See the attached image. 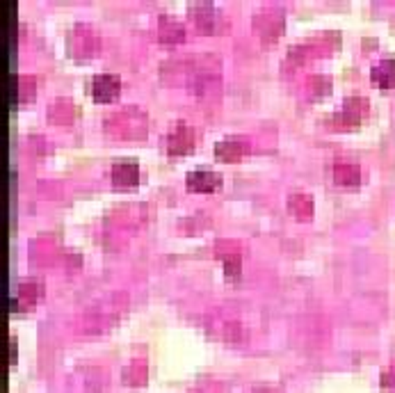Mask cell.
I'll use <instances>...</instances> for the list:
<instances>
[{"instance_id": "1", "label": "cell", "mask_w": 395, "mask_h": 393, "mask_svg": "<svg viewBox=\"0 0 395 393\" xmlns=\"http://www.w3.org/2000/svg\"><path fill=\"white\" fill-rule=\"evenodd\" d=\"M365 112H368V101L352 96V99H345L343 110L334 117V121L338 128H352L365 117Z\"/></svg>"}, {"instance_id": "2", "label": "cell", "mask_w": 395, "mask_h": 393, "mask_svg": "<svg viewBox=\"0 0 395 393\" xmlns=\"http://www.w3.org/2000/svg\"><path fill=\"white\" fill-rule=\"evenodd\" d=\"M190 16L196 25V30L201 35H211V32H218V12H215V5L213 3H194L190 5Z\"/></svg>"}, {"instance_id": "3", "label": "cell", "mask_w": 395, "mask_h": 393, "mask_svg": "<svg viewBox=\"0 0 395 393\" xmlns=\"http://www.w3.org/2000/svg\"><path fill=\"white\" fill-rule=\"evenodd\" d=\"M194 149V130L185 124H178L167 137V151L169 156H187Z\"/></svg>"}, {"instance_id": "4", "label": "cell", "mask_w": 395, "mask_h": 393, "mask_svg": "<svg viewBox=\"0 0 395 393\" xmlns=\"http://www.w3.org/2000/svg\"><path fill=\"white\" fill-rule=\"evenodd\" d=\"M119 92H121V82L112 73H103V76H96L92 80V96L96 103L115 101L119 96Z\"/></svg>"}, {"instance_id": "5", "label": "cell", "mask_w": 395, "mask_h": 393, "mask_svg": "<svg viewBox=\"0 0 395 393\" xmlns=\"http://www.w3.org/2000/svg\"><path fill=\"white\" fill-rule=\"evenodd\" d=\"M249 151V144L244 137H231L222 139V142L215 144V158L222 163H238L240 158Z\"/></svg>"}, {"instance_id": "6", "label": "cell", "mask_w": 395, "mask_h": 393, "mask_svg": "<svg viewBox=\"0 0 395 393\" xmlns=\"http://www.w3.org/2000/svg\"><path fill=\"white\" fill-rule=\"evenodd\" d=\"M73 35L80 37V42L71 44V55H76V58H89V55L99 51V39L89 25H76L73 27Z\"/></svg>"}, {"instance_id": "7", "label": "cell", "mask_w": 395, "mask_h": 393, "mask_svg": "<svg viewBox=\"0 0 395 393\" xmlns=\"http://www.w3.org/2000/svg\"><path fill=\"white\" fill-rule=\"evenodd\" d=\"M187 190L192 192H215L222 185V176L215 172H206V170H196L187 174Z\"/></svg>"}, {"instance_id": "8", "label": "cell", "mask_w": 395, "mask_h": 393, "mask_svg": "<svg viewBox=\"0 0 395 393\" xmlns=\"http://www.w3.org/2000/svg\"><path fill=\"white\" fill-rule=\"evenodd\" d=\"M158 39L167 44V46H176V44H181L185 39V30H183V25L176 21V18L172 16H160V21H158Z\"/></svg>"}, {"instance_id": "9", "label": "cell", "mask_w": 395, "mask_h": 393, "mask_svg": "<svg viewBox=\"0 0 395 393\" xmlns=\"http://www.w3.org/2000/svg\"><path fill=\"white\" fill-rule=\"evenodd\" d=\"M139 181V167L135 163H117L112 167V183L117 188H133Z\"/></svg>"}, {"instance_id": "10", "label": "cell", "mask_w": 395, "mask_h": 393, "mask_svg": "<svg viewBox=\"0 0 395 393\" xmlns=\"http://www.w3.org/2000/svg\"><path fill=\"white\" fill-rule=\"evenodd\" d=\"M370 78L377 87L391 89L395 87V60H382L377 67H372Z\"/></svg>"}, {"instance_id": "11", "label": "cell", "mask_w": 395, "mask_h": 393, "mask_svg": "<svg viewBox=\"0 0 395 393\" xmlns=\"http://www.w3.org/2000/svg\"><path fill=\"white\" fill-rule=\"evenodd\" d=\"M288 208L297 220H308V218H311V213H313V204H311V199H308L306 194L295 192L288 199Z\"/></svg>"}, {"instance_id": "12", "label": "cell", "mask_w": 395, "mask_h": 393, "mask_svg": "<svg viewBox=\"0 0 395 393\" xmlns=\"http://www.w3.org/2000/svg\"><path fill=\"white\" fill-rule=\"evenodd\" d=\"M359 174L361 172H359V167H356V165L341 163V165L334 167V181L338 185H359V181H361Z\"/></svg>"}, {"instance_id": "13", "label": "cell", "mask_w": 395, "mask_h": 393, "mask_svg": "<svg viewBox=\"0 0 395 393\" xmlns=\"http://www.w3.org/2000/svg\"><path fill=\"white\" fill-rule=\"evenodd\" d=\"M37 299V286L35 284H23L18 286V293H16V308L18 311H23V308H30Z\"/></svg>"}, {"instance_id": "14", "label": "cell", "mask_w": 395, "mask_h": 393, "mask_svg": "<svg viewBox=\"0 0 395 393\" xmlns=\"http://www.w3.org/2000/svg\"><path fill=\"white\" fill-rule=\"evenodd\" d=\"M224 263H227V275H231V277L240 275V256L238 254L224 256Z\"/></svg>"}]
</instances>
